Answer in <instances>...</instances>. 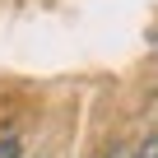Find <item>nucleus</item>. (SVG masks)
Listing matches in <instances>:
<instances>
[{"mask_svg":"<svg viewBox=\"0 0 158 158\" xmlns=\"http://www.w3.org/2000/svg\"><path fill=\"white\" fill-rule=\"evenodd\" d=\"M19 153H23L19 135H14V130H0V158H19Z\"/></svg>","mask_w":158,"mask_h":158,"instance_id":"f257e3e1","label":"nucleus"},{"mask_svg":"<svg viewBox=\"0 0 158 158\" xmlns=\"http://www.w3.org/2000/svg\"><path fill=\"white\" fill-rule=\"evenodd\" d=\"M135 158H158V135H153V139H144V144H139V153H135Z\"/></svg>","mask_w":158,"mask_h":158,"instance_id":"f03ea898","label":"nucleus"}]
</instances>
